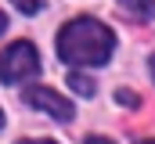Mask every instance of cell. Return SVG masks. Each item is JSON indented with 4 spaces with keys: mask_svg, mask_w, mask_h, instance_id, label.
I'll use <instances>...</instances> for the list:
<instances>
[{
    "mask_svg": "<svg viewBox=\"0 0 155 144\" xmlns=\"http://www.w3.org/2000/svg\"><path fill=\"white\" fill-rule=\"evenodd\" d=\"M22 15H40V7H43V0H11Z\"/></svg>",
    "mask_w": 155,
    "mask_h": 144,
    "instance_id": "cell-7",
    "label": "cell"
},
{
    "mask_svg": "<svg viewBox=\"0 0 155 144\" xmlns=\"http://www.w3.org/2000/svg\"><path fill=\"white\" fill-rule=\"evenodd\" d=\"M134 144H155V141H141V137H137V141H134Z\"/></svg>",
    "mask_w": 155,
    "mask_h": 144,
    "instance_id": "cell-12",
    "label": "cell"
},
{
    "mask_svg": "<svg viewBox=\"0 0 155 144\" xmlns=\"http://www.w3.org/2000/svg\"><path fill=\"white\" fill-rule=\"evenodd\" d=\"M4 29H7V15L0 11V33H4Z\"/></svg>",
    "mask_w": 155,
    "mask_h": 144,
    "instance_id": "cell-9",
    "label": "cell"
},
{
    "mask_svg": "<svg viewBox=\"0 0 155 144\" xmlns=\"http://www.w3.org/2000/svg\"><path fill=\"white\" fill-rule=\"evenodd\" d=\"M0 126H4V112H0Z\"/></svg>",
    "mask_w": 155,
    "mask_h": 144,
    "instance_id": "cell-13",
    "label": "cell"
},
{
    "mask_svg": "<svg viewBox=\"0 0 155 144\" xmlns=\"http://www.w3.org/2000/svg\"><path fill=\"white\" fill-rule=\"evenodd\" d=\"M116 101H119L123 108H137V105H141V94H134V90L123 87V90H116Z\"/></svg>",
    "mask_w": 155,
    "mask_h": 144,
    "instance_id": "cell-6",
    "label": "cell"
},
{
    "mask_svg": "<svg viewBox=\"0 0 155 144\" xmlns=\"http://www.w3.org/2000/svg\"><path fill=\"white\" fill-rule=\"evenodd\" d=\"M22 101L40 108V112H47V115H54L58 123H72V115H76L72 101L61 97V94L51 90V87H25V90H22Z\"/></svg>",
    "mask_w": 155,
    "mask_h": 144,
    "instance_id": "cell-3",
    "label": "cell"
},
{
    "mask_svg": "<svg viewBox=\"0 0 155 144\" xmlns=\"http://www.w3.org/2000/svg\"><path fill=\"white\" fill-rule=\"evenodd\" d=\"M18 144H54V141H18Z\"/></svg>",
    "mask_w": 155,
    "mask_h": 144,
    "instance_id": "cell-10",
    "label": "cell"
},
{
    "mask_svg": "<svg viewBox=\"0 0 155 144\" xmlns=\"http://www.w3.org/2000/svg\"><path fill=\"white\" fill-rule=\"evenodd\" d=\"M116 51V36L97 18H72L58 33V58L69 65H105Z\"/></svg>",
    "mask_w": 155,
    "mask_h": 144,
    "instance_id": "cell-1",
    "label": "cell"
},
{
    "mask_svg": "<svg viewBox=\"0 0 155 144\" xmlns=\"http://www.w3.org/2000/svg\"><path fill=\"white\" fill-rule=\"evenodd\" d=\"M69 87H72L76 94H87V97L97 90V87H94V79H90V76H83V72H72V76H69Z\"/></svg>",
    "mask_w": 155,
    "mask_h": 144,
    "instance_id": "cell-5",
    "label": "cell"
},
{
    "mask_svg": "<svg viewBox=\"0 0 155 144\" xmlns=\"http://www.w3.org/2000/svg\"><path fill=\"white\" fill-rule=\"evenodd\" d=\"M119 4H123V11H130L141 22H152L155 18V0H119Z\"/></svg>",
    "mask_w": 155,
    "mask_h": 144,
    "instance_id": "cell-4",
    "label": "cell"
},
{
    "mask_svg": "<svg viewBox=\"0 0 155 144\" xmlns=\"http://www.w3.org/2000/svg\"><path fill=\"white\" fill-rule=\"evenodd\" d=\"M83 144H116V141H108V137H87Z\"/></svg>",
    "mask_w": 155,
    "mask_h": 144,
    "instance_id": "cell-8",
    "label": "cell"
},
{
    "mask_svg": "<svg viewBox=\"0 0 155 144\" xmlns=\"http://www.w3.org/2000/svg\"><path fill=\"white\" fill-rule=\"evenodd\" d=\"M40 72V54L29 40H15L0 51V83H22Z\"/></svg>",
    "mask_w": 155,
    "mask_h": 144,
    "instance_id": "cell-2",
    "label": "cell"
},
{
    "mask_svg": "<svg viewBox=\"0 0 155 144\" xmlns=\"http://www.w3.org/2000/svg\"><path fill=\"white\" fill-rule=\"evenodd\" d=\"M148 65H152V79H155V54H152V61H148Z\"/></svg>",
    "mask_w": 155,
    "mask_h": 144,
    "instance_id": "cell-11",
    "label": "cell"
}]
</instances>
